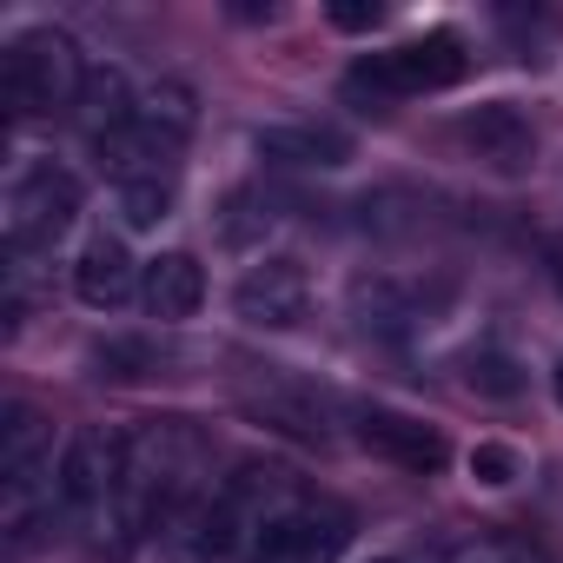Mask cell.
Returning a JSON list of instances; mask_svg holds the SVG:
<instances>
[{"instance_id": "18", "label": "cell", "mask_w": 563, "mask_h": 563, "mask_svg": "<svg viewBox=\"0 0 563 563\" xmlns=\"http://www.w3.org/2000/svg\"><path fill=\"white\" fill-rule=\"evenodd\" d=\"M464 385H471V391H484V398H517V391H523L517 365H510V358H497V352H477V358L464 365Z\"/></svg>"}, {"instance_id": "13", "label": "cell", "mask_w": 563, "mask_h": 563, "mask_svg": "<svg viewBox=\"0 0 563 563\" xmlns=\"http://www.w3.org/2000/svg\"><path fill=\"white\" fill-rule=\"evenodd\" d=\"M464 146L484 159V166H497V173H523L530 166V153H537V133H530V120L517 113V107H504V100H490V107H477V113H464Z\"/></svg>"}, {"instance_id": "17", "label": "cell", "mask_w": 563, "mask_h": 563, "mask_svg": "<svg viewBox=\"0 0 563 563\" xmlns=\"http://www.w3.org/2000/svg\"><path fill=\"white\" fill-rule=\"evenodd\" d=\"M451 563H550V550L543 543H530V537H477V543H464Z\"/></svg>"}, {"instance_id": "3", "label": "cell", "mask_w": 563, "mask_h": 563, "mask_svg": "<svg viewBox=\"0 0 563 563\" xmlns=\"http://www.w3.org/2000/svg\"><path fill=\"white\" fill-rule=\"evenodd\" d=\"M464 67H471V54H464L457 34H424L411 47L358 60L345 74V100H358L372 113V107H391V100H411V93H444V87L464 80Z\"/></svg>"}, {"instance_id": "21", "label": "cell", "mask_w": 563, "mask_h": 563, "mask_svg": "<svg viewBox=\"0 0 563 563\" xmlns=\"http://www.w3.org/2000/svg\"><path fill=\"white\" fill-rule=\"evenodd\" d=\"M332 21H339L345 34H365V27H378V21H385V8H378V0H339Z\"/></svg>"}, {"instance_id": "1", "label": "cell", "mask_w": 563, "mask_h": 563, "mask_svg": "<svg viewBox=\"0 0 563 563\" xmlns=\"http://www.w3.org/2000/svg\"><path fill=\"white\" fill-rule=\"evenodd\" d=\"M199 464H206V438L186 418H146L120 438V504H113V530L107 543L126 550L146 530H166L186 504H199Z\"/></svg>"}, {"instance_id": "14", "label": "cell", "mask_w": 563, "mask_h": 563, "mask_svg": "<svg viewBox=\"0 0 563 563\" xmlns=\"http://www.w3.org/2000/svg\"><path fill=\"white\" fill-rule=\"evenodd\" d=\"M199 299H206V272H199L192 252H159V258L146 265V278H140V306H146L159 325L192 319Z\"/></svg>"}, {"instance_id": "23", "label": "cell", "mask_w": 563, "mask_h": 563, "mask_svg": "<svg viewBox=\"0 0 563 563\" xmlns=\"http://www.w3.org/2000/svg\"><path fill=\"white\" fill-rule=\"evenodd\" d=\"M556 405H563V365H556Z\"/></svg>"}, {"instance_id": "4", "label": "cell", "mask_w": 563, "mask_h": 563, "mask_svg": "<svg viewBox=\"0 0 563 563\" xmlns=\"http://www.w3.org/2000/svg\"><path fill=\"white\" fill-rule=\"evenodd\" d=\"M74 219H80V179L54 159H27L0 192V239H8L14 258L47 252Z\"/></svg>"}, {"instance_id": "9", "label": "cell", "mask_w": 563, "mask_h": 563, "mask_svg": "<svg viewBox=\"0 0 563 563\" xmlns=\"http://www.w3.org/2000/svg\"><path fill=\"white\" fill-rule=\"evenodd\" d=\"M239 405H245L258 424L286 431V438H299V444H325V438H332V424H325V398H319L312 385L286 378L278 365H265V372L239 378Z\"/></svg>"}, {"instance_id": "8", "label": "cell", "mask_w": 563, "mask_h": 563, "mask_svg": "<svg viewBox=\"0 0 563 563\" xmlns=\"http://www.w3.org/2000/svg\"><path fill=\"white\" fill-rule=\"evenodd\" d=\"M232 306H239V319L258 325V332H292V325L312 312V278H306L299 258L272 252V258H258V265L239 278Z\"/></svg>"}, {"instance_id": "20", "label": "cell", "mask_w": 563, "mask_h": 563, "mask_svg": "<svg viewBox=\"0 0 563 563\" xmlns=\"http://www.w3.org/2000/svg\"><path fill=\"white\" fill-rule=\"evenodd\" d=\"M471 477L490 484V490H504V484L517 477V451H510V444H477V451H471Z\"/></svg>"}, {"instance_id": "16", "label": "cell", "mask_w": 563, "mask_h": 563, "mask_svg": "<svg viewBox=\"0 0 563 563\" xmlns=\"http://www.w3.org/2000/svg\"><path fill=\"white\" fill-rule=\"evenodd\" d=\"M113 199H120V219L133 232H146L173 212V179H126V186H113Z\"/></svg>"}, {"instance_id": "5", "label": "cell", "mask_w": 563, "mask_h": 563, "mask_svg": "<svg viewBox=\"0 0 563 563\" xmlns=\"http://www.w3.org/2000/svg\"><path fill=\"white\" fill-rule=\"evenodd\" d=\"M0 87H8V107H14V113H60V107H80V93H87L80 47H74L60 27H34V34H21V41L8 47Z\"/></svg>"}, {"instance_id": "7", "label": "cell", "mask_w": 563, "mask_h": 563, "mask_svg": "<svg viewBox=\"0 0 563 563\" xmlns=\"http://www.w3.org/2000/svg\"><path fill=\"white\" fill-rule=\"evenodd\" d=\"M352 543V517L339 504H292V510H278L258 543H252V563H339Z\"/></svg>"}, {"instance_id": "12", "label": "cell", "mask_w": 563, "mask_h": 563, "mask_svg": "<svg viewBox=\"0 0 563 563\" xmlns=\"http://www.w3.org/2000/svg\"><path fill=\"white\" fill-rule=\"evenodd\" d=\"M140 265H133V252H126V239H113V232H100V239H87V252H80V265H74V292L93 306V312H120L133 292H140Z\"/></svg>"}, {"instance_id": "10", "label": "cell", "mask_w": 563, "mask_h": 563, "mask_svg": "<svg viewBox=\"0 0 563 563\" xmlns=\"http://www.w3.org/2000/svg\"><path fill=\"white\" fill-rule=\"evenodd\" d=\"M358 444H365L372 457L411 471V477H431V471L451 457L444 431L424 424V418H405V411H358Z\"/></svg>"}, {"instance_id": "11", "label": "cell", "mask_w": 563, "mask_h": 563, "mask_svg": "<svg viewBox=\"0 0 563 563\" xmlns=\"http://www.w3.org/2000/svg\"><path fill=\"white\" fill-rule=\"evenodd\" d=\"M258 159L272 166H306V173H332L352 159V133L345 126H325V120H278V126H258L252 133Z\"/></svg>"}, {"instance_id": "19", "label": "cell", "mask_w": 563, "mask_h": 563, "mask_svg": "<svg viewBox=\"0 0 563 563\" xmlns=\"http://www.w3.org/2000/svg\"><path fill=\"white\" fill-rule=\"evenodd\" d=\"M100 365H107L113 378H146V372H159L153 345H133V339H120V345H100Z\"/></svg>"}, {"instance_id": "6", "label": "cell", "mask_w": 563, "mask_h": 563, "mask_svg": "<svg viewBox=\"0 0 563 563\" xmlns=\"http://www.w3.org/2000/svg\"><path fill=\"white\" fill-rule=\"evenodd\" d=\"M113 504H120V438L107 431H74L60 451V510L67 523H80L93 543H107L113 530Z\"/></svg>"}, {"instance_id": "22", "label": "cell", "mask_w": 563, "mask_h": 563, "mask_svg": "<svg viewBox=\"0 0 563 563\" xmlns=\"http://www.w3.org/2000/svg\"><path fill=\"white\" fill-rule=\"evenodd\" d=\"M550 258H556V286H563V239H556V245H550Z\"/></svg>"}, {"instance_id": "2", "label": "cell", "mask_w": 563, "mask_h": 563, "mask_svg": "<svg viewBox=\"0 0 563 563\" xmlns=\"http://www.w3.org/2000/svg\"><path fill=\"white\" fill-rule=\"evenodd\" d=\"M41 504H60V471H54V438L34 405L0 411V510H8L14 543L34 537Z\"/></svg>"}, {"instance_id": "15", "label": "cell", "mask_w": 563, "mask_h": 563, "mask_svg": "<svg viewBox=\"0 0 563 563\" xmlns=\"http://www.w3.org/2000/svg\"><path fill=\"white\" fill-rule=\"evenodd\" d=\"M133 113H140V93H133V80H126L120 67L87 74V93H80L74 120H80V133H87L93 146H100V140H113L120 126H133Z\"/></svg>"}]
</instances>
